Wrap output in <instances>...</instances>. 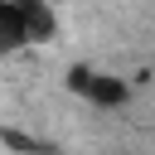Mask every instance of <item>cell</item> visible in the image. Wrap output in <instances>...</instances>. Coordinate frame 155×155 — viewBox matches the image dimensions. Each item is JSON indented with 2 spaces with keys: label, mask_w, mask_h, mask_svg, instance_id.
Wrapping results in <instances>:
<instances>
[{
  "label": "cell",
  "mask_w": 155,
  "mask_h": 155,
  "mask_svg": "<svg viewBox=\"0 0 155 155\" xmlns=\"http://www.w3.org/2000/svg\"><path fill=\"white\" fill-rule=\"evenodd\" d=\"M68 92H78L87 107L97 111H116L131 102V82L116 78V73H102V68H87V63H73L68 68Z\"/></svg>",
  "instance_id": "1"
},
{
  "label": "cell",
  "mask_w": 155,
  "mask_h": 155,
  "mask_svg": "<svg viewBox=\"0 0 155 155\" xmlns=\"http://www.w3.org/2000/svg\"><path fill=\"white\" fill-rule=\"evenodd\" d=\"M19 48H29L24 24H19V10H15V0H0V58H10Z\"/></svg>",
  "instance_id": "3"
},
{
  "label": "cell",
  "mask_w": 155,
  "mask_h": 155,
  "mask_svg": "<svg viewBox=\"0 0 155 155\" xmlns=\"http://www.w3.org/2000/svg\"><path fill=\"white\" fill-rule=\"evenodd\" d=\"M19 10V24H24V39L29 44H53L58 39V15L48 0H15Z\"/></svg>",
  "instance_id": "2"
}]
</instances>
